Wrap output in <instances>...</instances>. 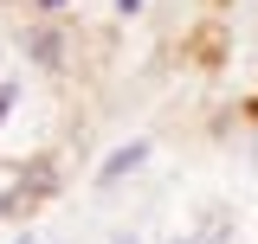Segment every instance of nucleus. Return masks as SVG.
I'll return each mask as SVG.
<instances>
[{"label": "nucleus", "instance_id": "obj_1", "mask_svg": "<svg viewBox=\"0 0 258 244\" xmlns=\"http://www.w3.org/2000/svg\"><path fill=\"white\" fill-rule=\"evenodd\" d=\"M142 161H149V135H136V142H123V148H110V154H103V167H97V186H123Z\"/></svg>", "mask_w": 258, "mask_h": 244}, {"label": "nucleus", "instance_id": "obj_2", "mask_svg": "<svg viewBox=\"0 0 258 244\" xmlns=\"http://www.w3.org/2000/svg\"><path fill=\"white\" fill-rule=\"evenodd\" d=\"M13 103H20V77H0V122H7Z\"/></svg>", "mask_w": 258, "mask_h": 244}, {"label": "nucleus", "instance_id": "obj_3", "mask_svg": "<svg viewBox=\"0 0 258 244\" xmlns=\"http://www.w3.org/2000/svg\"><path fill=\"white\" fill-rule=\"evenodd\" d=\"M32 7H39V13H64L71 0H32Z\"/></svg>", "mask_w": 258, "mask_h": 244}, {"label": "nucleus", "instance_id": "obj_4", "mask_svg": "<svg viewBox=\"0 0 258 244\" xmlns=\"http://www.w3.org/2000/svg\"><path fill=\"white\" fill-rule=\"evenodd\" d=\"M116 13H123V20H136V13H142V0H116Z\"/></svg>", "mask_w": 258, "mask_h": 244}, {"label": "nucleus", "instance_id": "obj_5", "mask_svg": "<svg viewBox=\"0 0 258 244\" xmlns=\"http://www.w3.org/2000/svg\"><path fill=\"white\" fill-rule=\"evenodd\" d=\"M194 244H220V238H194Z\"/></svg>", "mask_w": 258, "mask_h": 244}, {"label": "nucleus", "instance_id": "obj_6", "mask_svg": "<svg viewBox=\"0 0 258 244\" xmlns=\"http://www.w3.org/2000/svg\"><path fill=\"white\" fill-rule=\"evenodd\" d=\"M110 244H136V238H110Z\"/></svg>", "mask_w": 258, "mask_h": 244}, {"label": "nucleus", "instance_id": "obj_7", "mask_svg": "<svg viewBox=\"0 0 258 244\" xmlns=\"http://www.w3.org/2000/svg\"><path fill=\"white\" fill-rule=\"evenodd\" d=\"M20 244H32V238H20Z\"/></svg>", "mask_w": 258, "mask_h": 244}]
</instances>
